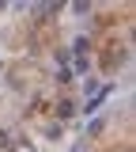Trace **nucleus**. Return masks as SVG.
Masks as SVG:
<instances>
[{"mask_svg":"<svg viewBox=\"0 0 136 152\" xmlns=\"http://www.w3.org/2000/svg\"><path fill=\"white\" fill-rule=\"evenodd\" d=\"M106 95H110V88H98V91L91 95V103H87V107H83V114H95L98 107H102V103H106Z\"/></svg>","mask_w":136,"mask_h":152,"instance_id":"1","label":"nucleus"},{"mask_svg":"<svg viewBox=\"0 0 136 152\" xmlns=\"http://www.w3.org/2000/svg\"><path fill=\"white\" fill-rule=\"evenodd\" d=\"M87 50H91V42H87V38H76V42H72V53H76V57H83Z\"/></svg>","mask_w":136,"mask_h":152,"instance_id":"2","label":"nucleus"},{"mask_svg":"<svg viewBox=\"0 0 136 152\" xmlns=\"http://www.w3.org/2000/svg\"><path fill=\"white\" fill-rule=\"evenodd\" d=\"M57 80H60V84H72L76 76H72V69H68V65H60V72H57Z\"/></svg>","mask_w":136,"mask_h":152,"instance_id":"3","label":"nucleus"},{"mask_svg":"<svg viewBox=\"0 0 136 152\" xmlns=\"http://www.w3.org/2000/svg\"><path fill=\"white\" fill-rule=\"evenodd\" d=\"M76 114V103H60V118H72Z\"/></svg>","mask_w":136,"mask_h":152,"instance_id":"4","label":"nucleus"}]
</instances>
